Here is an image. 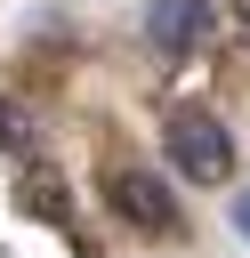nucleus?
Returning <instances> with one entry per match:
<instances>
[{
    "instance_id": "obj_1",
    "label": "nucleus",
    "mask_w": 250,
    "mask_h": 258,
    "mask_svg": "<svg viewBox=\"0 0 250 258\" xmlns=\"http://www.w3.org/2000/svg\"><path fill=\"white\" fill-rule=\"evenodd\" d=\"M161 145H169V169L194 177V185H226V177H234V137H226L210 113H177V121L161 129Z\"/></svg>"
},
{
    "instance_id": "obj_2",
    "label": "nucleus",
    "mask_w": 250,
    "mask_h": 258,
    "mask_svg": "<svg viewBox=\"0 0 250 258\" xmlns=\"http://www.w3.org/2000/svg\"><path fill=\"white\" fill-rule=\"evenodd\" d=\"M105 202H113V218L137 226V234H177V194H169L153 169H113V177H105Z\"/></svg>"
},
{
    "instance_id": "obj_3",
    "label": "nucleus",
    "mask_w": 250,
    "mask_h": 258,
    "mask_svg": "<svg viewBox=\"0 0 250 258\" xmlns=\"http://www.w3.org/2000/svg\"><path fill=\"white\" fill-rule=\"evenodd\" d=\"M145 40L161 56H194L210 40V0H153L145 8Z\"/></svg>"
},
{
    "instance_id": "obj_4",
    "label": "nucleus",
    "mask_w": 250,
    "mask_h": 258,
    "mask_svg": "<svg viewBox=\"0 0 250 258\" xmlns=\"http://www.w3.org/2000/svg\"><path fill=\"white\" fill-rule=\"evenodd\" d=\"M0 145L16 153V145H32V113L16 105V97H0Z\"/></svg>"
},
{
    "instance_id": "obj_5",
    "label": "nucleus",
    "mask_w": 250,
    "mask_h": 258,
    "mask_svg": "<svg viewBox=\"0 0 250 258\" xmlns=\"http://www.w3.org/2000/svg\"><path fill=\"white\" fill-rule=\"evenodd\" d=\"M234 226H242V234H250V194H242V202H234Z\"/></svg>"
},
{
    "instance_id": "obj_6",
    "label": "nucleus",
    "mask_w": 250,
    "mask_h": 258,
    "mask_svg": "<svg viewBox=\"0 0 250 258\" xmlns=\"http://www.w3.org/2000/svg\"><path fill=\"white\" fill-rule=\"evenodd\" d=\"M234 16H242V24H250V0H234Z\"/></svg>"
}]
</instances>
